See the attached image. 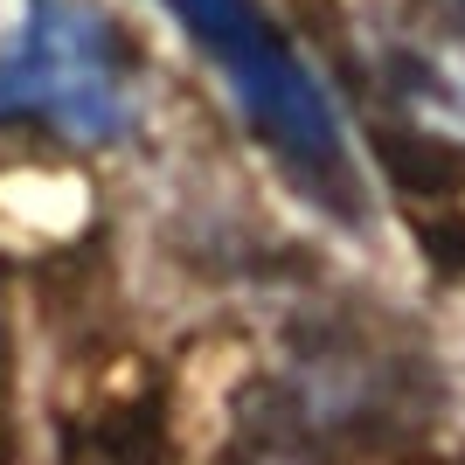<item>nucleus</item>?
Wrapping results in <instances>:
<instances>
[{"mask_svg":"<svg viewBox=\"0 0 465 465\" xmlns=\"http://www.w3.org/2000/svg\"><path fill=\"white\" fill-rule=\"evenodd\" d=\"M160 7L202 42V56L223 70L236 104L257 118V133L272 139L292 167L341 181V125H333L320 84L299 70V56L278 42V28L264 21L257 0H160Z\"/></svg>","mask_w":465,"mask_h":465,"instance_id":"nucleus-1","label":"nucleus"},{"mask_svg":"<svg viewBox=\"0 0 465 465\" xmlns=\"http://www.w3.org/2000/svg\"><path fill=\"white\" fill-rule=\"evenodd\" d=\"M459 7H465V0H459Z\"/></svg>","mask_w":465,"mask_h":465,"instance_id":"nucleus-3","label":"nucleus"},{"mask_svg":"<svg viewBox=\"0 0 465 465\" xmlns=\"http://www.w3.org/2000/svg\"><path fill=\"white\" fill-rule=\"evenodd\" d=\"M49 118L63 133H118L125 84L112 35L77 0H0V118Z\"/></svg>","mask_w":465,"mask_h":465,"instance_id":"nucleus-2","label":"nucleus"}]
</instances>
